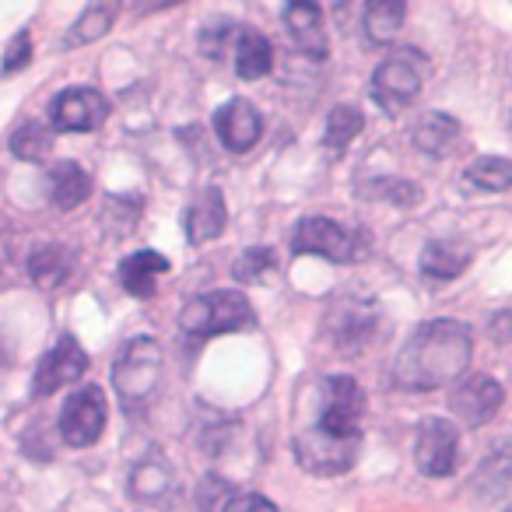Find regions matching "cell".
<instances>
[{"label":"cell","mask_w":512,"mask_h":512,"mask_svg":"<svg viewBox=\"0 0 512 512\" xmlns=\"http://www.w3.org/2000/svg\"><path fill=\"white\" fill-rule=\"evenodd\" d=\"M53 151V130L43 123H25L11 134V155L22 162H43Z\"/></svg>","instance_id":"obj_28"},{"label":"cell","mask_w":512,"mask_h":512,"mask_svg":"<svg viewBox=\"0 0 512 512\" xmlns=\"http://www.w3.org/2000/svg\"><path fill=\"white\" fill-rule=\"evenodd\" d=\"M172 491H176V474H172L169 460L155 449V453H151L148 460L137 463L134 474H130V495L144 505H158V509H165V502L172 498Z\"/></svg>","instance_id":"obj_17"},{"label":"cell","mask_w":512,"mask_h":512,"mask_svg":"<svg viewBox=\"0 0 512 512\" xmlns=\"http://www.w3.org/2000/svg\"><path fill=\"white\" fill-rule=\"evenodd\" d=\"M474 355L470 327L460 320L421 323L393 362V383L407 393H432L453 386Z\"/></svg>","instance_id":"obj_1"},{"label":"cell","mask_w":512,"mask_h":512,"mask_svg":"<svg viewBox=\"0 0 512 512\" xmlns=\"http://www.w3.org/2000/svg\"><path fill=\"white\" fill-rule=\"evenodd\" d=\"M505 323H509V313H505V309H502V313L495 316V341H498V344L509 341V334H505Z\"/></svg>","instance_id":"obj_34"},{"label":"cell","mask_w":512,"mask_h":512,"mask_svg":"<svg viewBox=\"0 0 512 512\" xmlns=\"http://www.w3.org/2000/svg\"><path fill=\"white\" fill-rule=\"evenodd\" d=\"M474 249L463 239H432L421 249V274L428 281H453L470 267Z\"/></svg>","instance_id":"obj_18"},{"label":"cell","mask_w":512,"mask_h":512,"mask_svg":"<svg viewBox=\"0 0 512 512\" xmlns=\"http://www.w3.org/2000/svg\"><path fill=\"white\" fill-rule=\"evenodd\" d=\"M365 200H390L397 207H414L421 200V186L418 183H407V179L397 176H383V179H372L369 186H362Z\"/></svg>","instance_id":"obj_30"},{"label":"cell","mask_w":512,"mask_h":512,"mask_svg":"<svg viewBox=\"0 0 512 512\" xmlns=\"http://www.w3.org/2000/svg\"><path fill=\"white\" fill-rule=\"evenodd\" d=\"M278 271V253L271 246H249L239 253V260L232 264V278L246 281V285H264L271 274Z\"/></svg>","instance_id":"obj_27"},{"label":"cell","mask_w":512,"mask_h":512,"mask_svg":"<svg viewBox=\"0 0 512 512\" xmlns=\"http://www.w3.org/2000/svg\"><path fill=\"white\" fill-rule=\"evenodd\" d=\"M165 376V355L155 337H130L113 362V386L130 414H141L155 404Z\"/></svg>","instance_id":"obj_2"},{"label":"cell","mask_w":512,"mask_h":512,"mask_svg":"<svg viewBox=\"0 0 512 512\" xmlns=\"http://www.w3.org/2000/svg\"><path fill=\"white\" fill-rule=\"evenodd\" d=\"M186 239L190 246H204V242H214L228 225V204H225V193L218 186H207V190L197 193L190 207H186Z\"/></svg>","instance_id":"obj_15"},{"label":"cell","mask_w":512,"mask_h":512,"mask_svg":"<svg viewBox=\"0 0 512 512\" xmlns=\"http://www.w3.org/2000/svg\"><path fill=\"white\" fill-rule=\"evenodd\" d=\"M74 274V253L60 242H46V246L32 249L29 256V278L46 292H57L71 281Z\"/></svg>","instance_id":"obj_21"},{"label":"cell","mask_w":512,"mask_h":512,"mask_svg":"<svg viewBox=\"0 0 512 512\" xmlns=\"http://www.w3.org/2000/svg\"><path fill=\"white\" fill-rule=\"evenodd\" d=\"M214 134H218V141L232 155H246L249 148H256V141L264 134V116L249 99H228L214 113Z\"/></svg>","instance_id":"obj_13"},{"label":"cell","mask_w":512,"mask_h":512,"mask_svg":"<svg viewBox=\"0 0 512 512\" xmlns=\"http://www.w3.org/2000/svg\"><path fill=\"white\" fill-rule=\"evenodd\" d=\"M50 197L57 211H74L92 197V176L78 162H57L50 169Z\"/></svg>","instance_id":"obj_22"},{"label":"cell","mask_w":512,"mask_h":512,"mask_svg":"<svg viewBox=\"0 0 512 512\" xmlns=\"http://www.w3.org/2000/svg\"><path fill=\"white\" fill-rule=\"evenodd\" d=\"M232 60H235V74L242 81H260L271 74L274 67V46L264 32L256 29H246L239 25V36H235V46H232Z\"/></svg>","instance_id":"obj_19"},{"label":"cell","mask_w":512,"mask_h":512,"mask_svg":"<svg viewBox=\"0 0 512 512\" xmlns=\"http://www.w3.org/2000/svg\"><path fill=\"white\" fill-rule=\"evenodd\" d=\"M460 456V432L446 418H425L414 439V460L425 477H449Z\"/></svg>","instance_id":"obj_11"},{"label":"cell","mask_w":512,"mask_h":512,"mask_svg":"<svg viewBox=\"0 0 512 512\" xmlns=\"http://www.w3.org/2000/svg\"><path fill=\"white\" fill-rule=\"evenodd\" d=\"M411 141L418 151H425V155L432 158H446L456 151V141H460V123H456V116L449 113H425L418 123H414L411 130Z\"/></svg>","instance_id":"obj_20"},{"label":"cell","mask_w":512,"mask_h":512,"mask_svg":"<svg viewBox=\"0 0 512 512\" xmlns=\"http://www.w3.org/2000/svg\"><path fill=\"white\" fill-rule=\"evenodd\" d=\"M106 418H109V404L106 393L99 386H78L71 397L64 400V411H60V439L71 449H85L92 442L102 439L106 432Z\"/></svg>","instance_id":"obj_7"},{"label":"cell","mask_w":512,"mask_h":512,"mask_svg":"<svg viewBox=\"0 0 512 512\" xmlns=\"http://www.w3.org/2000/svg\"><path fill=\"white\" fill-rule=\"evenodd\" d=\"M179 327L190 337H218V334H235V330H256L260 320H256L253 302L242 292H232V288H218V292L197 295L183 306L179 313Z\"/></svg>","instance_id":"obj_4"},{"label":"cell","mask_w":512,"mask_h":512,"mask_svg":"<svg viewBox=\"0 0 512 512\" xmlns=\"http://www.w3.org/2000/svg\"><path fill=\"white\" fill-rule=\"evenodd\" d=\"M502 404H505V390L491 376H467L463 383H453V393H449V411L467 428L488 425L502 411Z\"/></svg>","instance_id":"obj_12"},{"label":"cell","mask_w":512,"mask_h":512,"mask_svg":"<svg viewBox=\"0 0 512 512\" xmlns=\"http://www.w3.org/2000/svg\"><path fill=\"white\" fill-rule=\"evenodd\" d=\"M467 179L474 186H481V190L502 193V190H509V183H512V162L502 155H484L467 169Z\"/></svg>","instance_id":"obj_29"},{"label":"cell","mask_w":512,"mask_h":512,"mask_svg":"<svg viewBox=\"0 0 512 512\" xmlns=\"http://www.w3.org/2000/svg\"><path fill=\"white\" fill-rule=\"evenodd\" d=\"M85 372H88V355L78 344V337L60 334L57 344L39 358L36 376H32V397H50V393L78 383Z\"/></svg>","instance_id":"obj_9"},{"label":"cell","mask_w":512,"mask_h":512,"mask_svg":"<svg viewBox=\"0 0 512 512\" xmlns=\"http://www.w3.org/2000/svg\"><path fill=\"white\" fill-rule=\"evenodd\" d=\"M421 81H425V60L418 53H400L376 67L369 95L386 116H397L421 95Z\"/></svg>","instance_id":"obj_6"},{"label":"cell","mask_w":512,"mask_h":512,"mask_svg":"<svg viewBox=\"0 0 512 512\" xmlns=\"http://www.w3.org/2000/svg\"><path fill=\"white\" fill-rule=\"evenodd\" d=\"M235 36H239V25L225 22V18H214V22L200 25V50H204V57L221 60L228 53V46L235 43Z\"/></svg>","instance_id":"obj_31"},{"label":"cell","mask_w":512,"mask_h":512,"mask_svg":"<svg viewBox=\"0 0 512 512\" xmlns=\"http://www.w3.org/2000/svg\"><path fill=\"white\" fill-rule=\"evenodd\" d=\"M221 512H278V505L267 495H256V491H242V495L225 498V509Z\"/></svg>","instance_id":"obj_33"},{"label":"cell","mask_w":512,"mask_h":512,"mask_svg":"<svg viewBox=\"0 0 512 512\" xmlns=\"http://www.w3.org/2000/svg\"><path fill=\"white\" fill-rule=\"evenodd\" d=\"M358 453H362V435L334 439V435H323L320 428H306V432L295 435V460H299L302 470L316 477L344 474V470L355 467Z\"/></svg>","instance_id":"obj_8"},{"label":"cell","mask_w":512,"mask_h":512,"mask_svg":"<svg viewBox=\"0 0 512 512\" xmlns=\"http://www.w3.org/2000/svg\"><path fill=\"white\" fill-rule=\"evenodd\" d=\"M109 116V99L99 88H67L50 102V127L60 134L99 130Z\"/></svg>","instance_id":"obj_10"},{"label":"cell","mask_w":512,"mask_h":512,"mask_svg":"<svg viewBox=\"0 0 512 512\" xmlns=\"http://www.w3.org/2000/svg\"><path fill=\"white\" fill-rule=\"evenodd\" d=\"M365 130V113L358 106H334L327 116V130H323V144L330 151H344L358 134Z\"/></svg>","instance_id":"obj_26"},{"label":"cell","mask_w":512,"mask_h":512,"mask_svg":"<svg viewBox=\"0 0 512 512\" xmlns=\"http://www.w3.org/2000/svg\"><path fill=\"white\" fill-rule=\"evenodd\" d=\"M285 29L292 36V43L306 53L309 60L323 64L330 57V39L327 29H323V11L309 0H295L285 8Z\"/></svg>","instance_id":"obj_14"},{"label":"cell","mask_w":512,"mask_h":512,"mask_svg":"<svg viewBox=\"0 0 512 512\" xmlns=\"http://www.w3.org/2000/svg\"><path fill=\"white\" fill-rule=\"evenodd\" d=\"M292 253L295 256H323L330 264H358L372 253V239L365 228L341 225L334 218H302L292 232Z\"/></svg>","instance_id":"obj_3"},{"label":"cell","mask_w":512,"mask_h":512,"mask_svg":"<svg viewBox=\"0 0 512 512\" xmlns=\"http://www.w3.org/2000/svg\"><path fill=\"white\" fill-rule=\"evenodd\" d=\"M172 264L155 249H137V253H127L116 267V278H120L123 292H130L134 299H151L158 288V278L169 274Z\"/></svg>","instance_id":"obj_16"},{"label":"cell","mask_w":512,"mask_h":512,"mask_svg":"<svg viewBox=\"0 0 512 512\" xmlns=\"http://www.w3.org/2000/svg\"><path fill=\"white\" fill-rule=\"evenodd\" d=\"M404 18H407L404 0H372L362 18L365 39L372 46H390L400 36V29H404Z\"/></svg>","instance_id":"obj_23"},{"label":"cell","mask_w":512,"mask_h":512,"mask_svg":"<svg viewBox=\"0 0 512 512\" xmlns=\"http://www.w3.org/2000/svg\"><path fill=\"white\" fill-rule=\"evenodd\" d=\"M116 22V4H92V8L81 11V18L71 25V32L64 36V50H74V46H85V43H95L102 39Z\"/></svg>","instance_id":"obj_25"},{"label":"cell","mask_w":512,"mask_h":512,"mask_svg":"<svg viewBox=\"0 0 512 512\" xmlns=\"http://www.w3.org/2000/svg\"><path fill=\"white\" fill-rule=\"evenodd\" d=\"M29 64H32V36H29V29H22L8 43V53H4V67H0V71L18 74V71H25Z\"/></svg>","instance_id":"obj_32"},{"label":"cell","mask_w":512,"mask_h":512,"mask_svg":"<svg viewBox=\"0 0 512 512\" xmlns=\"http://www.w3.org/2000/svg\"><path fill=\"white\" fill-rule=\"evenodd\" d=\"M509 474H512L509 453H505V449H498L495 456H488V460H484L481 467H477L474 491L484 498V502L505 505V502H509Z\"/></svg>","instance_id":"obj_24"},{"label":"cell","mask_w":512,"mask_h":512,"mask_svg":"<svg viewBox=\"0 0 512 512\" xmlns=\"http://www.w3.org/2000/svg\"><path fill=\"white\" fill-rule=\"evenodd\" d=\"M365 411H369V400H365L362 383L355 376H330L323 383V407L316 428L334 439H355L362 435Z\"/></svg>","instance_id":"obj_5"}]
</instances>
